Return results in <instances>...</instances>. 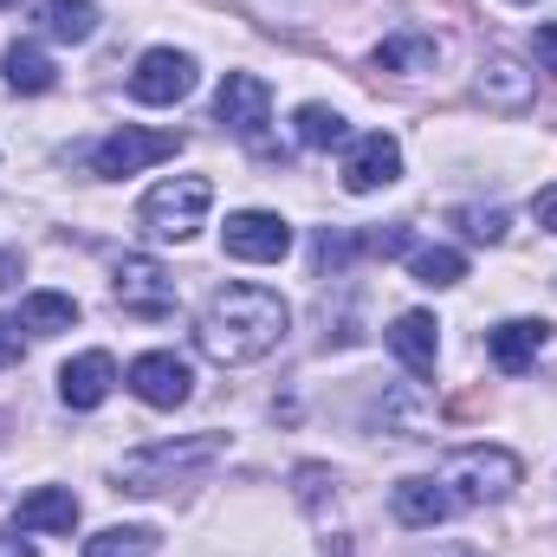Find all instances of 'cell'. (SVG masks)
I'll return each instance as SVG.
<instances>
[{
  "label": "cell",
  "mask_w": 557,
  "mask_h": 557,
  "mask_svg": "<svg viewBox=\"0 0 557 557\" xmlns=\"http://www.w3.org/2000/svg\"><path fill=\"white\" fill-rule=\"evenodd\" d=\"M85 557H156L149 525H104L98 539H85Z\"/></svg>",
  "instance_id": "44dd1931"
},
{
  "label": "cell",
  "mask_w": 557,
  "mask_h": 557,
  "mask_svg": "<svg viewBox=\"0 0 557 557\" xmlns=\"http://www.w3.org/2000/svg\"><path fill=\"white\" fill-rule=\"evenodd\" d=\"M545 337H552V324H545V318H506V324H493V331H486V357H493L506 376H525V370L539 363Z\"/></svg>",
  "instance_id": "4fadbf2b"
},
{
  "label": "cell",
  "mask_w": 557,
  "mask_h": 557,
  "mask_svg": "<svg viewBox=\"0 0 557 557\" xmlns=\"http://www.w3.org/2000/svg\"><path fill=\"white\" fill-rule=\"evenodd\" d=\"M124 383H131V396L149 403V409H182V403L195 396V376H188V363H182L175 350H143Z\"/></svg>",
  "instance_id": "30bf717a"
},
{
  "label": "cell",
  "mask_w": 557,
  "mask_h": 557,
  "mask_svg": "<svg viewBox=\"0 0 557 557\" xmlns=\"http://www.w3.org/2000/svg\"><path fill=\"white\" fill-rule=\"evenodd\" d=\"M389 506H396V519L409 525V532H428V525H447L460 506H454V493L441 486V473H409L396 493H389Z\"/></svg>",
  "instance_id": "7c38bea8"
},
{
  "label": "cell",
  "mask_w": 557,
  "mask_h": 557,
  "mask_svg": "<svg viewBox=\"0 0 557 557\" xmlns=\"http://www.w3.org/2000/svg\"><path fill=\"white\" fill-rule=\"evenodd\" d=\"M532 214H539V227H552V234H557V182H552V188H539Z\"/></svg>",
  "instance_id": "83f0119b"
},
{
  "label": "cell",
  "mask_w": 557,
  "mask_h": 557,
  "mask_svg": "<svg viewBox=\"0 0 557 557\" xmlns=\"http://www.w3.org/2000/svg\"><path fill=\"white\" fill-rule=\"evenodd\" d=\"M20 273H26V260L7 247V253H0V285H20Z\"/></svg>",
  "instance_id": "f1b7e54d"
},
{
  "label": "cell",
  "mask_w": 557,
  "mask_h": 557,
  "mask_svg": "<svg viewBox=\"0 0 557 557\" xmlns=\"http://www.w3.org/2000/svg\"><path fill=\"white\" fill-rule=\"evenodd\" d=\"M434 473L454 493V506L467 512V506H493V499H506L519 486V454H506V447H460Z\"/></svg>",
  "instance_id": "3957f363"
},
{
  "label": "cell",
  "mask_w": 557,
  "mask_h": 557,
  "mask_svg": "<svg viewBox=\"0 0 557 557\" xmlns=\"http://www.w3.org/2000/svg\"><path fill=\"white\" fill-rule=\"evenodd\" d=\"M292 137H298V149H337V143H350V124L331 104H298Z\"/></svg>",
  "instance_id": "d6986e66"
},
{
  "label": "cell",
  "mask_w": 557,
  "mask_h": 557,
  "mask_svg": "<svg viewBox=\"0 0 557 557\" xmlns=\"http://www.w3.org/2000/svg\"><path fill=\"white\" fill-rule=\"evenodd\" d=\"M117 305L137 311V318H169L175 311V278H169V267L149 260V253H124L117 260Z\"/></svg>",
  "instance_id": "9c48e42d"
},
{
  "label": "cell",
  "mask_w": 557,
  "mask_h": 557,
  "mask_svg": "<svg viewBox=\"0 0 557 557\" xmlns=\"http://www.w3.org/2000/svg\"><path fill=\"white\" fill-rule=\"evenodd\" d=\"M480 91H486L493 104H506V111H512V104H525V98H532V72H519L512 59H493V65H486V78H480Z\"/></svg>",
  "instance_id": "7402d4cb"
},
{
  "label": "cell",
  "mask_w": 557,
  "mask_h": 557,
  "mask_svg": "<svg viewBox=\"0 0 557 557\" xmlns=\"http://www.w3.org/2000/svg\"><path fill=\"white\" fill-rule=\"evenodd\" d=\"M460 221H467L473 240H506V214H499V208H467Z\"/></svg>",
  "instance_id": "d4e9b609"
},
{
  "label": "cell",
  "mask_w": 557,
  "mask_h": 557,
  "mask_svg": "<svg viewBox=\"0 0 557 557\" xmlns=\"http://www.w3.org/2000/svg\"><path fill=\"white\" fill-rule=\"evenodd\" d=\"M33 20H39L52 39L85 46V39L98 33V0H39V7H33Z\"/></svg>",
  "instance_id": "e0dca14e"
},
{
  "label": "cell",
  "mask_w": 557,
  "mask_h": 557,
  "mask_svg": "<svg viewBox=\"0 0 557 557\" xmlns=\"http://www.w3.org/2000/svg\"><path fill=\"white\" fill-rule=\"evenodd\" d=\"M532 59H539V72H552V78H557V26H539V39H532Z\"/></svg>",
  "instance_id": "4316f807"
},
{
  "label": "cell",
  "mask_w": 557,
  "mask_h": 557,
  "mask_svg": "<svg viewBox=\"0 0 557 557\" xmlns=\"http://www.w3.org/2000/svg\"><path fill=\"white\" fill-rule=\"evenodd\" d=\"M208 208H214V182H208V175H169V182H156V188L143 195L137 214L156 240H188Z\"/></svg>",
  "instance_id": "277c9868"
},
{
  "label": "cell",
  "mask_w": 557,
  "mask_h": 557,
  "mask_svg": "<svg viewBox=\"0 0 557 557\" xmlns=\"http://www.w3.org/2000/svg\"><path fill=\"white\" fill-rule=\"evenodd\" d=\"M221 247H227L234 260H247V267H278V260L292 253V227H285L278 214H267V208H240V214H227Z\"/></svg>",
  "instance_id": "8992f818"
},
{
  "label": "cell",
  "mask_w": 557,
  "mask_h": 557,
  "mask_svg": "<svg viewBox=\"0 0 557 557\" xmlns=\"http://www.w3.org/2000/svg\"><path fill=\"white\" fill-rule=\"evenodd\" d=\"M20 532H46V539H72L78 532V499H72V486H33L26 499H20Z\"/></svg>",
  "instance_id": "2e32d148"
},
{
  "label": "cell",
  "mask_w": 557,
  "mask_h": 557,
  "mask_svg": "<svg viewBox=\"0 0 557 557\" xmlns=\"http://www.w3.org/2000/svg\"><path fill=\"white\" fill-rule=\"evenodd\" d=\"M0 557H33V545L20 532H0Z\"/></svg>",
  "instance_id": "f546056e"
},
{
  "label": "cell",
  "mask_w": 557,
  "mask_h": 557,
  "mask_svg": "<svg viewBox=\"0 0 557 557\" xmlns=\"http://www.w3.org/2000/svg\"><path fill=\"white\" fill-rule=\"evenodd\" d=\"M409 273H416L421 285H460V278H467V260H460L454 247H421V253H409Z\"/></svg>",
  "instance_id": "603a6c76"
},
{
  "label": "cell",
  "mask_w": 557,
  "mask_h": 557,
  "mask_svg": "<svg viewBox=\"0 0 557 557\" xmlns=\"http://www.w3.org/2000/svg\"><path fill=\"white\" fill-rule=\"evenodd\" d=\"M195 91V59L175 52V46H149L131 72V98L137 104H182Z\"/></svg>",
  "instance_id": "ba28073f"
},
{
  "label": "cell",
  "mask_w": 557,
  "mask_h": 557,
  "mask_svg": "<svg viewBox=\"0 0 557 557\" xmlns=\"http://www.w3.org/2000/svg\"><path fill=\"white\" fill-rule=\"evenodd\" d=\"M182 149L175 131H143V124H124V131H111V137L91 149V175H104V182H117V175H143L149 162H169Z\"/></svg>",
  "instance_id": "5b68a950"
},
{
  "label": "cell",
  "mask_w": 557,
  "mask_h": 557,
  "mask_svg": "<svg viewBox=\"0 0 557 557\" xmlns=\"http://www.w3.org/2000/svg\"><path fill=\"white\" fill-rule=\"evenodd\" d=\"M221 434H182V441H156V447H137L124 467H117V480H124V493H162V486H182L188 473H201V467H214L221 460Z\"/></svg>",
  "instance_id": "7a4b0ae2"
},
{
  "label": "cell",
  "mask_w": 557,
  "mask_h": 557,
  "mask_svg": "<svg viewBox=\"0 0 557 557\" xmlns=\"http://www.w3.org/2000/svg\"><path fill=\"white\" fill-rule=\"evenodd\" d=\"M396 175H403V143L389 137V131H370V137L350 143V156H344V188L350 195H376Z\"/></svg>",
  "instance_id": "8fae6325"
},
{
  "label": "cell",
  "mask_w": 557,
  "mask_h": 557,
  "mask_svg": "<svg viewBox=\"0 0 557 557\" xmlns=\"http://www.w3.org/2000/svg\"><path fill=\"white\" fill-rule=\"evenodd\" d=\"M111 389H117L111 350H85V357H72V363L59 370V403H65V409H98Z\"/></svg>",
  "instance_id": "5bb4252c"
},
{
  "label": "cell",
  "mask_w": 557,
  "mask_h": 557,
  "mask_svg": "<svg viewBox=\"0 0 557 557\" xmlns=\"http://www.w3.org/2000/svg\"><path fill=\"white\" fill-rule=\"evenodd\" d=\"M389 350H396V363H403L409 376H434V357H441V324H434V311H403V318L389 324Z\"/></svg>",
  "instance_id": "9a60e30c"
},
{
  "label": "cell",
  "mask_w": 557,
  "mask_h": 557,
  "mask_svg": "<svg viewBox=\"0 0 557 557\" xmlns=\"http://www.w3.org/2000/svg\"><path fill=\"white\" fill-rule=\"evenodd\" d=\"M20 324L26 331H72L78 324V298H65V292H26V305H20Z\"/></svg>",
  "instance_id": "ffe728a7"
},
{
  "label": "cell",
  "mask_w": 557,
  "mask_h": 557,
  "mask_svg": "<svg viewBox=\"0 0 557 557\" xmlns=\"http://www.w3.org/2000/svg\"><path fill=\"white\" fill-rule=\"evenodd\" d=\"M214 117H221L240 143H260L267 137V124H273V91H267V78H253V72H227L221 91H214Z\"/></svg>",
  "instance_id": "52a82bcc"
},
{
  "label": "cell",
  "mask_w": 557,
  "mask_h": 557,
  "mask_svg": "<svg viewBox=\"0 0 557 557\" xmlns=\"http://www.w3.org/2000/svg\"><path fill=\"white\" fill-rule=\"evenodd\" d=\"M454 557H480V552H454Z\"/></svg>",
  "instance_id": "4dcf8cb0"
},
{
  "label": "cell",
  "mask_w": 557,
  "mask_h": 557,
  "mask_svg": "<svg viewBox=\"0 0 557 557\" xmlns=\"http://www.w3.org/2000/svg\"><path fill=\"white\" fill-rule=\"evenodd\" d=\"M428 59H434V39H416V33L376 46V65H383V72H416V65H428Z\"/></svg>",
  "instance_id": "cb8c5ba5"
},
{
  "label": "cell",
  "mask_w": 557,
  "mask_h": 557,
  "mask_svg": "<svg viewBox=\"0 0 557 557\" xmlns=\"http://www.w3.org/2000/svg\"><path fill=\"white\" fill-rule=\"evenodd\" d=\"M285 324H292V305L273 285H221L195 318V344L221 370H240V363H260L267 350H278Z\"/></svg>",
  "instance_id": "6da1fadb"
},
{
  "label": "cell",
  "mask_w": 557,
  "mask_h": 557,
  "mask_svg": "<svg viewBox=\"0 0 557 557\" xmlns=\"http://www.w3.org/2000/svg\"><path fill=\"white\" fill-rule=\"evenodd\" d=\"M0 7H7V0H0Z\"/></svg>",
  "instance_id": "1f68e13d"
},
{
  "label": "cell",
  "mask_w": 557,
  "mask_h": 557,
  "mask_svg": "<svg viewBox=\"0 0 557 557\" xmlns=\"http://www.w3.org/2000/svg\"><path fill=\"white\" fill-rule=\"evenodd\" d=\"M20 331H26L20 318H0V370H13V363L26 357V337H20Z\"/></svg>",
  "instance_id": "484cf974"
},
{
  "label": "cell",
  "mask_w": 557,
  "mask_h": 557,
  "mask_svg": "<svg viewBox=\"0 0 557 557\" xmlns=\"http://www.w3.org/2000/svg\"><path fill=\"white\" fill-rule=\"evenodd\" d=\"M0 65H7V85H13L20 98H39V91H52V85H59V72H52V59H46V52H39L33 39H20V46H7V59H0Z\"/></svg>",
  "instance_id": "ac0fdd59"
}]
</instances>
